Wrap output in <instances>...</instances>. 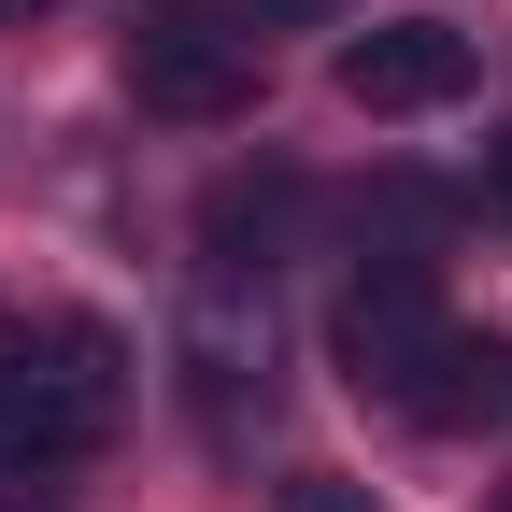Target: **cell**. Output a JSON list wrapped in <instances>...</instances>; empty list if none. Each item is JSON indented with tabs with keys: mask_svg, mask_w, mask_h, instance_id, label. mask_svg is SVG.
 I'll return each instance as SVG.
<instances>
[{
	"mask_svg": "<svg viewBox=\"0 0 512 512\" xmlns=\"http://www.w3.org/2000/svg\"><path fill=\"white\" fill-rule=\"evenodd\" d=\"M242 15H256V29H285V15H328V0H242Z\"/></svg>",
	"mask_w": 512,
	"mask_h": 512,
	"instance_id": "cell-9",
	"label": "cell"
},
{
	"mask_svg": "<svg viewBox=\"0 0 512 512\" xmlns=\"http://www.w3.org/2000/svg\"><path fill=\"white\" fill-rule=\"evenodd\" d=\"M128 100L171 128H228V114H256V43L200 29V15H143L128 29Z\"/></svg>",
	"mask_w": 512,
	"mask_h": 512,
	"instance_id": "cell-3",
	"label": "cell"
},
{
	"mask_svg": "<svg viewBox=\"0 0 512 512\" xmlns=\"http://www.w3.org/2000/svg\"><path fill=\"white\" fill-rule=\"evenodd\" d=\"M114 413H128V356H114V328L43 313V328H29V384H15V413H0V470H57V456H86Z\"/></svg>",
	"mask_w": 512,
	"mask_h": 512,
	"instance_id": "cell-1",
	"label": "cell"
},
{
	"mask_svg": "<svg viewBox=\"0 0 512 512\" xmlns=\"http://www.w3.org/2000/svg\"><path fill=\"white\" fill-rule=\"evenodd\" d=\"M413 413L427 427H512V342H470V328H441V356H427V384H413Z\"/></svg>",
	"mask_w": 512,
	"mask_h": 512,
	"instance_id": "cell-6",
	"label": "cell"
},
{
	"mask_svg": "<svg viewBox=\"0 0 512 512\" xmlns=\"http://www.w3.org/2000/svg\"><path fill=\"white\" fill-rule=\"evenodd\" d=\"M29 328L43 313H0V413H15V384H29Z\"/></svg>",
	"mask_w": 512,
	"mask_h": 512,
	"instance_id": "cell-8",
	"label": "cell"
},
{
	"mask_svg": "<svg viewBox=\"0 0 512 512\" xmlns=\"http://www.w3.org/2000/svg\"><path fill=\"white\" fill-rule=\"evenodd\" d=\"M185 384L214 427H242V399H271V285H242L228 256L185 285Z\"/></svg>",
	"mask_w": 512,
	"mask_h": 512,
	"instance_id": "cell-4",
	"label": "cell"
},
{
	"mask_svg": "<svg viewBox=\"0 0 512 512\" xmlns=\"http://www.w3.org/2000/svg\"><path fill=\"white\" fill-rule=\"evenodd\" d=\"M498 200H512V143H498Z\"/></svg>",
	"mask_w": 512,
	"mask_h": 512,
	"instance_id": "cell-10",
	"label": "cell"
},
{
	"mask_svg": "<svg viewBox=\"0 0 512 512\" xmlns=\"http://www.w3.org/2000/svg\"><path fill=\"white\" fill-rule=\"evenodd\" d=\"M285 512H384V498H370V484H342V470H299V484H285Z\"/></svg>",
	"mask_w": 512,
	"mask_h": 512,
	"instance_id": "cell-7",
	"label": "cell"
},
{
	"mask_svg": "<svg viewBox=\"0 0 512 512\" xmlns=\"http://www.w3.org/2000/svg\"><path fill=\"white\" fill-rule=\"evenodd\" d=\"M0 15H43V0H0Z\"/></svg>",
	"mask_w": 512,
	"mask_h": 512,
	"instance_id": "cell-11",
	"label": "cell"
},
{
	"mask_svg": "<svg viewBox=\"0 0 512 512\" xmlns=\"http://www.w3.org/2000/svg\"><path fill=\"white\" fill-rule=\"evenodd\" d=\"M328 86L356 100V114H441L470 86V29L456 15H384V29H356L342 57H328Z\"/></svg>",
	"mask_w": 512,
	"mask_h": 512,
	"instance_id": "cell-5",
	"label": "cell"
},
{
	"mask_svg": "<svg viewBox=\"0 0 512 512\" xmlns=\"http://www.w3.org/2000/svg\"><path fill=\"white\" fill-rule=\"evenodd\" d=\"M484 512H512V484H498V498H484Z\"/></svg>",
	"mask_w": 512,
	"mask_h": 512,
	"instance_id": "cell-12",
	"label": "cell"
},
{
	"mask_svg": "<svg viewBox=\"0 0 512 512\" xmlns=\"http://www.w3.org/2000/svg\"><path fill=\"white\" fill-rule=\"evenodd\" d=\"M328 342H342V370H356V399H399V413H413V384H427V356H441L427 256H370V271L342 285V313H328Z\"/></svg>",
	"mask_w": 512,
	"mask_h": 512,
	"instance_id": "cell-2",
	"label": "cell"
}]
</instances>
